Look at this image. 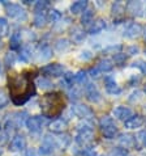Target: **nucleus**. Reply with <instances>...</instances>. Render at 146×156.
Here are the masks:
<instances>
[{
    "instance_id": "f257e3e1",
    "label": "nucleus",
    "mask_w": 146,
    "mask_h": 156,
    "mask_svg": "<svg viewBox=\"0 0 146 156\" xmlns=\"http://www.w3.org/2000/svg\"><path fill=\"white\" fill-rule=\"evenodd\" d=\"M11 98L16 105L26 102L34 93V84L29 73H11L8 77Z\"/></svg>"
},
{
    "instance_id": "f03ea898",
    "label": "nucleus",
    "mask_w": 146,
    "mask_h": 156,
    "mask_svg": "<svg viewBox=\"0 0 146 156\" xmlns=\"http://www.w3.org/2000/svg\"><path fill=\"white\" fill-rule=\"evenodd\" d=\"M64 98L63 94L59 92H52V93H46L41 100V109L45 117H58L64 109Z\"/></svg>"
},
{
    "instance_id": "7ed1b4c3",
    "label": "nucleus",
    "mask_w": 146,
    "mask_h": 156,
    "mask_svg": "<svg viewBox=\"0 0 146 156\" xmlns=\"http://www.w3.org/2000/svg\"><path fill=\"white\" fill-rule=\"evenodd\" d=\"M99 127H101L102 134L105 135V138H107V139H112V138L116 136L118 133H119L112 117H108V115L103 117V118L99 121Z\"/></svg>"
},
{
    "instance_id": "20e7f679",
    "label": "nucleus",
    "mask_w": 146,
    "mask_h": 156,
    "mask_svg": "<svg viewBox=\"0 0 146 156\" xmlns=\"http://www.w3.org/2000/svg\"><path fill=\"white\" fill-rule=\"evenodd\" d=\"M93 138H94V131H93L91 126L88 125V126H85V127H80V131L76 136V142L78 143L80 146H88L89 143L93 140Z\"/></svg>"
},
{
    "instance_id": "39448f33",
    "label": "nucleus",
    "mask_w": 146,
    "mask_h": 156,
    "mask_svg": "<svg viewBox=\"0 0 146 156\" xmlns=\"http://www.w3.org/2000/svg\"><path fill=\"white\" fill-rule=\"evenodd\" d=\"M7 13L11 17H13V19H17V20L26 19V12H25L24 8H21V5H18V4H8Z\"/></svg>"
},
{
    "instance_id": "423d86ee",
    "label": "nucleus",
    "mask_w": 146,
    "mask_h": 156,
    "mask_svg": "<svg viewBox=\"0 0 146 156\" xmlns=\"http://www.w3.org/2000/svg\"><path fill=\"white\" fill-rule=\"evenodd\" d=\"M45 125V119L42 117H38V115H34V117H30V118L26 119V126L30 131L33 133H37V131H41L42 127Z\"/></svg>"
},
{
    "instance_id": "0eeeda50",
    "label": "nucleus",
    "mask_w": 146,
    "mask_h": 156,
    "mask_svg": "<svg viewBox=\"0 0 146 156\" xmlns=\"http://www.w3.org/2000/svg\"><path fill=\"white\" fill-rule=\"evenodd\" d=\"M63 72H64V68L59 63L47 64L46 67L42 68V75L43 76H60Z\"/></svg>"
},
{
    "instance_id": "6e6552de",
    "label": "nucleus",
    "mask_w": 146,
    "mask_h": 156,
    "mask_svg": "<svg viewBox=\"0 0 146 156\" xmlns=\"http://www.w3.org/2000/svg\"><path fill=\"white\" fill-rule=\"evenodd\" d=\"M85 94H86V98L91 102H98L101 100V93L94 84H86V87H85Z\"/></svg>"
},
{
    "instance_id": "1a4fd4ad",
    "label": "nucleus",
    "mask_w": 146,
    "mask_h": 156,
    "mask_svg": "<svg viewBox=\"0 0 146 156\" xmlns=\"http://www.w3.org/2000/svg\"><path fill=\"white\" fill-rule=\"evenodd\" d=\"M114 115L118 119L124 121V122H125V121H128L133 115V113H132V110L129 109V108L118 106V108H115V109H114Z\"/></svg>"
},
{
    "instance_id": "9d476101",
    "label": "nucleus",
    "mask_w": 146,
    "mask_h": 156,
    "mask_svg": "<svg viewBox=\"0 0 146 156\" xmlns=\"http://www.w3.org/2000/svg\"><path fill=\"white\" fill-rule=\"evenodd\" d=\"M105 87H106V90L111 94H118L121 92V89H120V87L116 84V81H115L111 76H106L105 77Z\"/></svg>"
},
{
    "instance_id": "9b49d317",
    "label": "nucleus",
    "mask_w": 146,
    "mask_h": 156,
    "mask_svg": "<svg viewBox=\"0 0 146 156\" xmlns=\"http://www.w3.org/2000/svg\"><path fill=\"white\" fill-rule=\"evenodd\" d=\"M73 112L78 115V117H81V118H91L93 117V110L90 109L89 106H86V105H75L73 106Z\"/></svg>"
},
{
    "instance_id": "f8f14e48",
    "label": "nucleus",
    "mask_w": 146,
    "mask_h": 156,
    "mask_svg": "<svg viewBox=\"0 0 146 156\" xmlns=\"http://www.w3.org/2000/svg\"><path fill=\"white\" fill-rule=\"evenodd\" d=\"M141 33H142V27H141L140 24H131L129 27L127 28L124 36L128 38H136V37H138Z\"/></svg>"
},
{
    "instance_id": "ddd939ff",
    "label": "nucleus",
    "mask_w": 146,
    "mask_h": 156,
    "mask_svg": "<svg viewBox=\"0 0 146 156\" xmlns=\"http://www.w3.org/2000/svg\"><path fill=\"white\" fill-rule=\"evenodd\" d=\"M54 150H55V140L51 139V136L47 135L45 138V142L42 143V146H41V154L48 155V154L52 152Z\"/></svg>"
},
{
    "instance_id": "4468645a",
    "label": "nucleus",
    "mask_w": 146,
    "mask_h": 156,
    "mask_svg": "<svg viewBox=\"0 0 146 156\" xmlns=\"http://www.w3.org/2000/svg\"><path fill=\"white\" fill-rule=\"evenodd\" d=\"M144 118L141 115H132L129 119L125 121V127L127 129H137V127H141L144 125Z\"/></svg>"
},
{
    "instance_id": "2eb2a0df",
    "label": "nucleus",
    "mask_w": 146,
    "mask_h": 156,
    "mask_svg": "<svg viewBox=\"0 0 146 156\" xmlns=\"http://www.w3.org/2000/svg\"><path fill=\"white\" fill-rule=\"evenodd\" d=\"M119 142L124 148H132V147H134V144H136L134 136L129 135V134H123V135H120Z\"/></svg>"
},
{
    "instance_id": "dca6fc26",
    "label": "nucleus",
    "mask_w": 146,
    "mask_h": 156,
    "mask_svg": "<svg viewBox=\"0 0 146 156\" xmlns=\"http://www.w3.org/2000/svg\"><path fill=\"white\" fill-rule=\"evenodd\" d=\"M106 28V23H105V20H102V19H98L95 20L94 23L91 24V27L89 28L88 30V33L89 34H98L99 32H102L103 29Z\"/></svg>"
},
{
    "instance_id": "f3484780",
    "label": "nucleus",
    "mask_w": 146,
    "mask_h": 156,
    "mask_svg": "<svg viewBox=\"0 0 146 156\" xmlns=\"http://www.w3.org/2000/svg\"><path fill=\"white\" fill-rule=\"evenodd\" d=\"M11 148L13 151H20L25 148V139L22 135H16L11 143Z\"/></svg>"
},
{
    "instance_id": "a211bd4d",
    "label": "nucleus",
    "mask_w": 146,
    "mask_h": 156,
    "mask_svg": "<svg viewBox=\"0 0 146 156\" xmlns=\"http://www.w3.org/2000/svg\"><path fill=\"white\" fill-rule=\"evenodd\" d=\"M88 7V2H85V0H80V2H76L72 4L71 7V11L73 15H77V13H81V12H84L86 9Z\"/></svg>"
},
{
    "instance_id": "6ab92c4d",
    "label": "nucleus",
    "mask_w": 146,
    "mask_h": 156,
    "mask_svg": "<svg viewBox=\"0 0 146 156\" xmlns=\"http://www.w3.org/2000/svg\"><path fill=\"white\" fill-rule=\"evenodd\" d=\"M65 127H67V122L63 119H56L50 125L51 131H54V133H63L65 130Z\"/></svg>"
},
{
    "instance_id": "aec40b11",
    "label": "nucleus",
    "mask_w": 146,
    "mask_h": 156,
    "mask_svg": "<svg viewBox=\"0 0 146 156\" xmlns=\"http://www.w3.org/2000/svg\"><path fill=\"white\" fill-rule=\"evenodd\" d=\"M52 57V50H51V47L48 45H43L41 46L39 49V59L41 60H47Z\"/></svg>"
},
{
    "instance_id": "412c9836",
    "label": "nucleus",
    "mask_w": 146,
    "mask_h": 156,
    "mask_svg": "<svg viewBox=\"0 0 146 156\" xmlns=\"http://www.w3.org/2000/svg\"><path fill=\"white\" fill-rule=\"evenodd\" d=\"M97 68L99 70V72H108L112 70V63H111V60H108V59H103L98 63Z\"/></svg>"
},
{
    "instance_id": "4be33fe9",
    "label": "nucleus",
    "mask_w": 146,
    "mask_h": 156,
    "mask_svg": "<svg viewBox=\"0 0 146 156\" xmlns=\"http://www.w3.org/2000/svg\"><path fill=\"white\" fill-rule=\"evenodd\" d=\"M21 45V34L18 32H16L12 34V37H11V42H9V46H11V49H18Z\"/></svg>"
},
{
    "instance_id": "5701e85b",
    "label": "nucleus",
    "mask_w": 146,
    "mask_h": 156,
    "mask_svg": "<svg viewBox=\"0 0 146 156\" xmlns=\"http://www.w3.org/2000/svg\"><path fill=\"white\" fill-rule=\"evenodd\" d=\"M127 9H128V12H131L132 15H138V12L141 11V3L129 2L127 4Z\"/></svg>"
},
{
    "instance_id": "b1692460",
    "label": "nucleus",
    "mask_w": 146,
    "mask_h": 156,
    "mask_svg": "<svg viewBox=\"0 0 146 156\" xmlns=\"http://www.w3.org/2000/svg\"><path fill=\"white\" fill-rule=\"evenodd\" d=\"M47 23V17L45 13H37L35 16V19H34V25H35L37 28H42V27H45Z\"/></svg>"
},
{
    "instance_id": "393cba45",
    "label": "nucleus",
    "mask_w": 146,
    "mask_h": 156,
    "mask_svg": "<svg viewBox=\"0 0 146 156\" xmlns=\"http://www.w3.org/2000/svg\"><path fill=\"white\" fill-rule=\"evenodd\" d=\"M93 11H90V9H85L84 11V13H82V17H81V21H82V24L84 25H86L89 23H91V20H93Z\"/></svg>"
},
{
    "instance_id": "a878e982",
    "label": "nucleus",
    "mask_w": 146,
    "mask_h": 156,
    "mask_svg": "<svg viewBox=\"0 0 146 156\" xmlns=\"http://www.w3.org/2000/svg\"><path fill=\"white\" fill-rule=\"evenodd\" d=\"M8 29H9V25H8L7 19L0 17V36H7Z\"/></svg>"
},
{
    "instance_id": "bb28decb",
    "label": "nucleus",
    "mask_w": 146,
    "mask_h": 156,
    "mask_svg": "<svg viewBox=\"0 0 146 156\" xmlns=\"http://www.w3.org/2000/svg\"><path fill=\"white\" fill-rule=\"evenodd\" d=\"M86 80H88V75H86V72L85 71H80V72H77L75 75V81L76 83H78V84L86 83Z\"/></svg>"
},
{
    "instance_id": "cd10ccee",
    "label": "nucleus",
    "mask_w": 146,
    "mask_h": 156,
    "mask_svg": "<svg viewBox=\"0 0 146 156\" xmlns=\"http://www.w3.org/2000/svg\"><path fill=\"white\" fill-rule=\"evenodd\" d=\"M32 57V51L29 50V47H24L22 50H21V54H20V59L22 60V62H28Z\"/></svg>"
},
{
    "instance_id": "c85d7f7f",
    "label": "nucleus",
    "mask_w": 146,
    "mask_h": 156,
    "mask_svg": "<svg viewBox=\"0 0 146 156\" xmlns=\"http://www.w3.org/2000/svg\"><path fill=\"white\" fill-rule=\"evenodd\" d=\"M124 11H125V9H124V7L120 3H115L112 5V13H114V16H121Z\"/></svg>"
},
{
    "instance_id": "c756f323",
    "label": "nucleus",
    "mask_w": 146,
    "mask_h": 156,
    "mask_svg": "<svg viewBox=\"0 0 146 156\" xmlns=\"http://www.w3.org/2000/svg\"><path fill=\"white\" fill-rule=\"evenodd\" d=\"M48 2H37L35 3V12L37 13H42V12H45V9L47 7H48Z\"/></svg>"
},
{
    "instance_id": "7c9ffc66",
    "label": "nucleus",
    "mask_w": 146,
    "mask_h": 156,
    "mask_svg": "<svg viewBox=\"0 0 146 156\" xmlns=\"http://www.w3.org/2000/svg\"><path fill=\"white\" fill-rule=\"evenodd\" d=\"M125 59H127V55L125 54L116 53V54L114 55V60H115V63H118V64H123L124 62H125Z\"/></svg>"
},
{
    "instance_id": "2f4dec72",
    "label": "nucleus",
    "mask_w": 146,
    "mask_h": 156,
    "mask_svg": "<svg viewBox=\"0 0 146 156\" xmlns=\"http://www.w3.org/2000/svg\"><path fill=\"white\" fill-rule=\"evenodd\" d=\"M108 156H127V151L124 148H115L111 151Z\"/></svg>"
},
{
    "instance_id": "473e14b6",
    "label": "nucleus",
    "mask_w": 146,
    "mask_h": 156,
    "mask_svg": "<svg viewBox=\"0 0 146 156\" xmlns=\"http://www.w3.org/2000/svg\"><path fill=\"white\" fill-rule=\"evenodd\" d=\"M15 59H16V57L13 53H8L5 55V64L7 66H12V64L15 63Z\"/></svg>"
},
{
    "instance_id": "72a5a7b5",
    "label": "nucleus",
    "mask_w": 146,
    "mask_h": 156,
    "mask_svg": "<svg viewBox=\"0 0 146 156\" xmlns=\"http://www.w3.org/2000/svg\"><path fill=\"white\" fill-rule=\"evenodd\" d=\"M84 37H85V33L81 32L80 29H76L75 34H73V40L75 41H81V40H84Z\"/></svg>"
},
{
    "instance_id": "f704fd0d",
    "label": "nucleus",
    "mask_w": 146,
    "mask_h": 156,
    "mask_svg": "<svg viewBox=\"0 0 146 156\" xmlns=\"http://www.w3.org/2000/svg\"><path fill=\"white\" fill-rule=\"evenodd\" d=\"M137 139L142 143L144 146H146V130H142V131L138 133V135H137Z\"/></svg>"
},
{
    "instance_id": "c9c22d12",
    "label": "nucleus",
    "mask_w": 146,
    "mask_h": 156,
    "mask_svg": "<svg viewBox=\"0 0 146 156\" xmlns=\"http://www.w3.org/2000/svg\"><path fill=\"white\" fill-rule=\"evenodd\" d=\"M60 17H61V15L59 13L58 11H51V13H50V20L52 21V23H55V21H58Z\"/></svg>"
},
{
    "instance_id": "e433bc0d",
    "label": "nucleus",
    "mask_w": 146,
    "mask_h": 156,
    "mask_svg": "<svg viewBox=\"0 0 146 156\" xmlns=\"http://www.w3.org/2000/svg\"><path fill=\"white\" fill-rule=\"evenodd\" d=\"M133 66H137L144 73H146V63L145 62H141V60H140V62H134V63H133Z\"/></svg>"
},
{
    "instance_id": "4c0bfd02",
    "label": "nucleus",
    "mask_w": 146,
    "mask_h": 156,
    "mask_svg": "<svg viewBox=\"0 0 146 156\" xmlns=\"http://www.w3.org/2000/svg\"><path fill=\"white\" fill-rule=\"evenodd\" d=\"M7 101H8V98L5 97V94H4L3 92H0V108H3L4 105H5Z\"/></svg>"
},
{
    "instance_id": "58836bf2",
    "label": "nucleus",
    "mask_w": 146,
    "mask_h": 156,
    "mask_svg": "<svg viewBox=\"0 0 146 156\" xmlns=\"http://www.w3.org/2000/svg\"><path fill=\"white\" fill-rule=\"evenodd\" d=\"M82 155L84 156H95V151H93V150H90V148H85Z\"/></svg>"
},
{
    "instance_id": "ea45409f",
    "label": "nucleus",
    "mask_w": 146,
    "mask_h": 156,
    "mask_svg": "<svg viewBox=\"0 0 146 156\" xmlns=\"http://www.w3.org/2000/svg\"><path fill=\"white\" fill-rule=\"evenodd\" d=\"M39 84H41L42 88H48V87L51 85L50 81H47V80H45V79H39Z\"/></svg>"
},
{
    "instance_id": "a19ab883",
    "label": "nucleus",
    "mask_w": 146,
    "mask_h": 156,
    "mask_svg": "<svg viewBox=\"0 0 146 156\" xmlns=\"http://www.w3.org/2000/svg\"><path fill=\"white\" fill-rule=\"evenodd\" d=\"M120 50V46H112V47H108V49H107V51H119Z\"/></svg>"
},
{
    "instance_id": "79ce46f5",
    "label": "nucleus",
    "mask_w": 146,
    "mask_h": 156,
    "mask_svg": "<svg viewBox=\"0 0 146 156\" xmlns=\"http://www.w3.org/2000/svg\"><path fill=\"white\" fill-rule=\"evenodd\" d=\"M129 53L132 54H136V53H138V49H137V47H134V46H133V47H131V49H129Z\"/></svg>"
},
{
    "instance_id": "37998d69",
    "label": "nucleus",
    "mask_w": 146,
    "mask_h": 156,
    "mask_svg": "<svg viewBox=\"0 0 146 156\" xmlns=\"http://www.w3.org/2000/svg\"><path fill=\"white\" fill-rule=\"evenodd\" d=\"M28 156H35V152H34V150H33V148L28 151Z\"/></svg>"
},
{
    "instance_id": "c03bdc74",
    "label": "nucleus",
    "mask_w": 146,
    "mask_h": 156,
    "mask_svg": "<svg viewBox=\"0 0 146 156\" xmlns=\"http://www.w3.org/2000/svg\"><path fill=\"white\" fill-rule=\"evenodd\" d=\"M3 72V66H2V63H0V73Z\"/></svg>"
},
{
    "instance_id": "a18cd8bd",
    "label": "nucleus",
    "mask_w": 146,
    "mask_h": 156,
    "mask_svg": "<svg viewBox=\"0 0 146 156\" xmlns=\"http://www.w3.org/2000/svg\"><path fill=\"white\" fill-rule=\"evenodd\" d=\"M145 92H146V85H145Z\"/></svg>"
},
{
    "instance_id": "49530a36",
    "label": "nucleus",
    "mask_w": 146,
    "mask_h": 156,
    "mask_svg": "<svg viewBox=\"0 0 146 156\" xmlns=\"http://www.w3.org/2000/svg\"><path fill=\"white\" fill-rule=\"evenodd\" d=\"M0 47H2V42H0Z\"/></svg>"
},
{
    "instance_id": "de8ad7c7",
    "label": "nucleus",
    "mask_w": 146,
    "mask_h": 156,
    "mask_svg": "<svg viewBox=\"0 0 146 156\" xmlns=\"http://www.w3.org/2000/svg\"><path fill=\"white\" fill-rule=\"evenodd\" d=\"M145 15H146V13H145Z\"/></svg>"
}]
</instances>
